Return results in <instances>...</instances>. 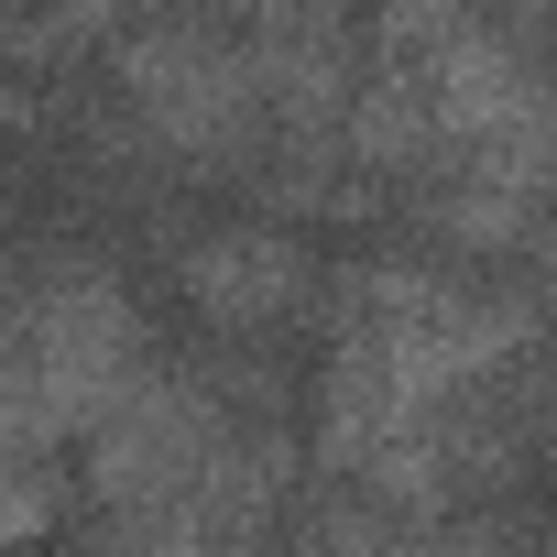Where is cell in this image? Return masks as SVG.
<instances>
[{"instance_id":"cell-5","label":"cell","mask_w":557,"mask_h":557,"mask_svg":"<svg viewBox=\"0 0 557 557\" xmlns=\"http://www.w3.org/2000/svg\"><path fill=\"white\" fill-rule=\"evenodd\" d=\"M77 503H88V492H77V448L45 437V426H12V416H0V557L45 546Z\"/></svg>"},{"instance_id":"cell-8","label":"cell","mask_w":557,"mask_h":557,"mask_svg":"<svg viewBox=\"0 0 557 557\" xmlns=\"http://www.w3.org/2000/svg\"><path fill=\"white\" fill-rule=\"evenodd\" d=\"M23 12H34V0H0V34H12V23H23Z\"/></svg>"},{"instance_id":"cell-4","label":"cell","mask_w":557,"mask_h":557,"mask_svg":"<svg viewBox=\"0 0 557 557\" xmlns=\"http://www.w3.org/2000/svg\"><path fill=\"white\" fill-rule=\"evenodd\" d=\"M175 296L197 318V339L230 350H296L329 329V262L318 240H296L285 219H219L175 251Z\"/></svg>"},{"instance_id":"cell-11","label":"cell","mask_w":557,"mask_h":557,"mask_svg":"<svg viewBox=\"0 0 557 557\" xmlns=\"http://www.w3.org/2000/svg\"><path fill=\"white\" fill-rule=\"evenodd\" d=\"M546 55H557V0H546Z\"/></svg>"},{"instance_id":"cell-9","label":"cell","mask_w":557,"mask_h":557,"mask_svg":"<svg viewBox=\"0 0 557 557\" xmlns=\"http://www.w3.org/2000/svg\"><path fill=\"white\" fill-rule=\"evenodd\" d=\"M12 251H23V230H0V273H12Z\"/></svg>"},{"instance_id":"cell-7","label":"cell","mask_w":557,"mask_h":557,"mask_svg":"<svg viewBox=\"0 0 557 557\" xmlns=\"http://www.w3.org/2000/svg\"><path fill=\"white\" fill-rule=\"evenodd\" d=\"M492 12H503L513 34H535V45H546V0H492Z\"/></svg>"},{"instance_id":"cell-2","label":"cell","mask_w":557,"mask_h":557,"mask_svg":"<svg viewBox=\"0 0 557 557\" xmlns=\"http://www.w3.org/2000/svg\"><path fill=\"white\" fill-rule=\"evenodd\" d=\"M23 350H34L45 426H55L66 448H88V426L143 383V361H153L164 339L143 329L132 273H121L99 240L34 230V251H23Z\"/></svg>"},{"instance_id":"cell-3","label":"cell","mask_w":557,"mask_h":557,"mask_svg":"<svg viewBox=\"0 0 557 557\" xmlns=\"http://www.w3.org/2000/svg\"><path fill=\"white\" fill-rule=\"evenodd\" d=\"M230 459H240V416L219 405L208 361H197V350H153L143 383L88 426V448H77V492H88V513L219 503Z\"/></svg>"},{"instance_id":"cell-6","label":"cell","mask_w":557,"mask_h":557,"mask_svg":"<svg viewBox=\"0 0 557 557\" xmlns=\"http://www.w3.org/2000/svg\"><path fill=\"white\" fill-rule=\"evenodd\" d=\"M285 557H437V535H426V524H405V513H383L372 492H350V481H318V470H307L296 524H285Z\"/></svg>"},{"instance_id":"cell-1","label":"cell","mask_w":557,"mask_h":557,"mask_svg":"<svg viewBox=\"0 0 557 557\" xmlns=\"http://www.w3.org/2000/svg\"><path fill=\"white\" fill-rule=\"evenodd\" d=\"M110 99L153 132L175 186H251L273 153V99L251 77V34L219 0H143L110 45Z\"/></svg>"},{"instance_id":"cell-10","label":"cell","mask_w":557,"mask_h":557,"mask_svg":"<svg viewBox=\"0 0 557 557\" xmlns=\"http://www.w3.org/2000/svg\"><path fill=\"white\" fill-rule=\"evenodd\" d=\"M0 230H23V208H12V197H0Z\"/></svg>"}]
</instances>
